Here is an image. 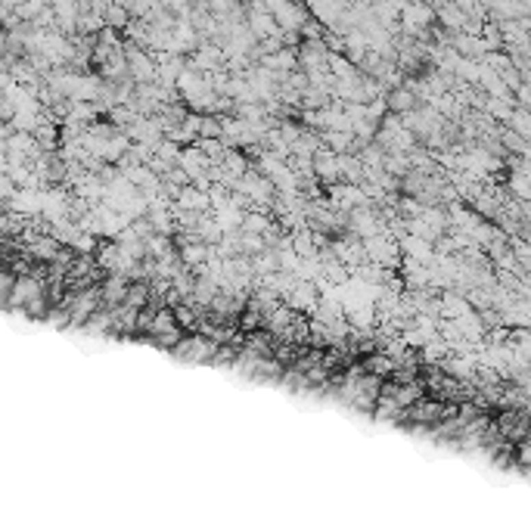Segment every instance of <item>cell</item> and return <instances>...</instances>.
I'll return each instance as SVG.
<instances>
[{"instance_id":"9a60e30c","label":"cell","mask_w":531,"mask_h":531,"mask_svg":"<svg viewBox=\"0 0 531 531\" xmlns=\"http://www.w3.org/2000/svg\"><path fill=\"white\" fill-rule=\"evenodd\" d=\"M174 311H168V308H159L155 311V320H153V330H149V336H165V333H171V330H177L174 326Z\"/></svg>"},{"instance_id":"4fadbf2b","label":"cell","mask_w":531,"mask_h":531,"mask_svg":"<svg viewBox=\"0 0 531 531\" xmlns=\"http://www.w3.org/2000/svg\"><path fill=\"white\" fill-rule=\"evenodd\" d=\"M224 50H218V47H202V50H196L193 53V66L196 68H202V72H211V68H218V66H224Z\"/></svg>"},{"instance_id":"277c9868","label":"cell","mask_w":531,"mask_h":531,"mask_svg":"<svg viewBox=\"0 0 531 531\" xmlns=\"http://www.w3.org/2000/svg\"><path fill=\"white\" fill-rule=\"evenodd\" d=\"M330 196L336 199L339 209H351V211H354L357 205L367 209V202H370V196L363 193V187H357V183H339V187H330Z\"/></svg>"},{"instance_id":"ac0fdd59","label":"cell","mask_w":531,"mask_h":531,"mask_svg":"<svg viewBox=\"0 0 531 531\" xmlns=\"http://www.w3.org/2000/svg\"><path fill=\"white\" fill-rule=\"evenodd\" d=\"M454 44L460 47V53L463 56H478L482 50H488V44H484L482 38H469V34H466V38H457Z\"/></svg>"},{"instance_id":"9c48e42d","label":"cell","mask_w":531,"mask_h":531,"mask_svg":"<svg viewBox=\"0 0 531 531\" xmlns=\"http://www.w3.org/2000/svg\"><path fill=\"white\" fill-rule=\"evenodd\" d=\"M314 174L320 177L323 183H333L339 174H342V168H339V155L330 153V149H320V153L314 155Z\"/></svg>"},{"instance_id":"e0dca14e","label":"cell","mask_w":531,"mask_h":531,"mask_svg":"<svg viewBox=\"0 0 531 531\" xmlns=\"http://www.w3.org/2000/svg\"><path fill=\"white\" fill-rule=\"evenodd\" d=\"M174 320L181 323L183 330H199V320H202V317H199V311H196V308L177 305V308H174Z\"/></svg>"},{"instance_id":"7a4b0ae2","label":"cell","mask_w":531,"mask_h":531,"mask_svg":"<svg viewBox=\"0 0 531 531\" xmlns=\"http://www.w3.org/2000/svg\"><path fill=\"white\" fill-rule=\"evenodd\" d=\"M125 56H128L131 75H134L140 84H153V81L159 78V66H155V62L149 60V53H143L140 47H128L125 50Z\"/></svg>"},{"instance_id":"5b68a950","label":"cell","mask_w":531,"mask_h":531,"mask_svg":"<svg viewBox=\"0 0 531 531\" xmlns=\"http://www.w3.org/2000/svg\"><path fill=\"white\" fill-rule=\"evenodd\" d=\"M28 252H31L38 261H47V264H56L62 258V242L56 239V236H34L31 246H28Z\"/></svg>"},{"instance_id":"3957f363","label":"cell","mask_w":531,"mask_h":531,"mask_svg":"<svg viewBox=\"0 0 531 531\" xmlns=\"http://www.w3.org/2000/svg\"><path fill=\"white\" fill-rule=\"evenodd\" d=\"M249 28H252V34L261 38V40L280 38V25H276V19L268 13V3H264V7H252L249 10Z\"/></svg>"},{"instance_id":"5bb4252c","label":"cell","mask_w":531,"mask_h":531,"mask_svg":"<svg viewBox=\"0 0 531 531\" xmlns=\"http://www.w3.org/2000/svg\"><path fill=\"white\" fill-rule=\"evenodd\" d=\"M323 143H326L330 153H348L357 140H354V134H348V131H326V134H323Z\"/></svg>"},{"instance_id":"8fae6325","label":"cell","mask_w":531,"mask_h":531,"mask_svg":"<svg viewBox=\"0 0 531 531\" xmlns=\"http://www.w3.org/2000/svg\"><path fill=\"white\" fill-rule=\"evenodd\" d=\"M361 370H367V373H370V376L383 379V376H391V373L398 370V363L391 361V357H389V354H385V351H383V354H370V357H367V361L361 363Z\"/></svg>"},{"instance_id":"6da1fadb","label":"cell","mask_w":531,"mask_h":531,"mask_svg":"<svg viewBox=\"0 0 531 531\" xmlns=\"http://www.w3.org/2000/svg\"><path fill=\"white\" fill-rule=\"evenodd\" d=\"M218 348H221V345L205 339V336H190L177 345L174 354L181 357V361H190V363H209V361H215Z\"/></svg>"},{"instance_id":"52a82bcc","label":"cell","mask_w":531,"mask_h":531,"mask_svg":"<svg viewBox=\"0 0 531 531\" xmlns=\"http://www.w3.org/2000/svg\"><path fill=\"white\" fill-rule=\"evenodd\" d=\"M432 19H435V13L429 7H404L401 13V25L407 34H423Z\"/></svg>"},{"instance_id":"ba28073f","label":"cell","mask_w":531,"mask_h":531,"mask_svg":"<svg viewBox=\"0 0 531 531\" xmlns=\"http://www.w3.org/2000/svg\"><path fill=\"white\" fill-rule=\"evenodd\" d=\"M286 305H289L296 314H298V311H317V308H320V302H317V286H314V283H302V280H298V286L292 289V296H289V302H286Z\"/></svg>"},{"instance_id":"8992f818","label":"cell","mask_w":531,"mask_h":531,"mask_svg":"<svg viewBox=\"0 0 531 531\" xmlns=\"http://www.w3.org/2000/svg\"><path fill=\"white\" fill-rule=\"evenodd\" d=\"M351 230H354L357 236H363V239H373V236H383V230H379V221L376 215H373L370 209H354L348 218Z\"/></svg>"},{"instance_id":"ffe728a7","label":"cell","mask_w":531,"mask_h":531,"mask_svg":"<svg viewBox=\"0 0 531 531\" xmlns=\"http://www.w3.org/2000/svg\"><path fill=\"white\" fill-rule=\"evenodd\" d=\"M519 457H522V460H525V463H531V444H525L522 451H519Z\"/></svg>"},{"instance_id":"7c38bea8","label":"cell","mask_w":531,"mask_h":531,"mask_svg":"<svg viewBox=\"0 0 531 531\" xmlns=\"http://www.w3.org/2000/svg\"><path fill=\"white\" fill-rule=\"evenodd\" d=\"M413 106H417V96H413L407 88L389 90V112L391 115H411Z\"/></svg>"},{"instance_id":"2e32d148","label":"cell","mask_w":531,"mask_h":531,"mask_svg":"<svg viewBox=\"0 0 531 531\" xmlns=\"http://www.w3.org/2000/svg\"><path fill=\"white\" fill-rule=\"evenodd\" d=\"M441 311H444L448 317H454V320H460V317L472 314V311H469V302H463V298H457V296H444Z\"/></svg>"},{"instance_id":"d6986e66","label":"cell","mask_w":531,"mask_h":531,"mask_svg":"<svg viewBox=\"0 0 531 531\" xmlns=\"http://www.w3.org/2000/svg\"><path fill=\"white\" fill-rule=\"evenodd\" d=\"M451 351V345H444V342H429L426 345V351H423V357L426 361H438V357H444Z\"/></svg>"},{"instance_id":"30bf717a","label":"cell","mask_w":531,"mask_h":531,"mask_svg":"<svg viewBox=\"0 0 531 531\" xmlns=\"http://www.w3.org/2000/svg\"><path fill=\"white\" fill-rule=\"evenodd\" d=\"M404 252H407V261H417V264H429L432 258H435L432 242L417 239V236H407V239H404Z\"/></svg>"}]
</instances>
